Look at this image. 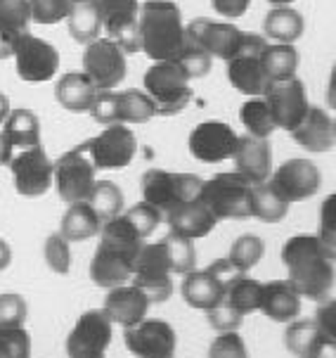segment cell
<instances>
[{
  "label": "cell",
  "instance_id": "cell-43",
  "mask_svg": "<svg viewBox=\"0 0 336 358\" xmlns=\"http://www.w3.org/2000/svg\"><path fill=\"white\" fill-rule=\"evenodd\" d=\"M43 257H45V264L50 266V271L59 273V275H66L71 268L69 240H66L62 233H52L50 238L45 240V245H43Z\"/></svg>",
  "mask_w": 336,
  "mask_h": 358
},
{
  "label": "cell",
  "instance_id": "cell-18",
  "mask_svg": "<svg viewBox=\"0 0 336 358\" xmlns=\"http://www.w3.org/2000/svg\"><path fill=\"white\" fill-rule=\"evenodd\" d=\"M126 347L138 358H170L178 347L175 330L166 320L143 318L138 325L126 327Z\"/></svg>",
  "mask_w": 336,
  "mask_h": 358
},
{
  "label": "cell",
  "instance_id": "cell-17",
  "mask_svg": "<svg viewBox=\"0 0 336 358\" xmlns=\"http://www.w3.org/2000/svg\"><path fill=\"white\" fill-rule=\"evenodd\" d=\"M112 327L114 323L102 308L85 311L66 337V354L69 358H102L112 342Z\"/></svg>",
  "mask_w": 336,
  "mask_h": 358
},
{
  "label": "cell",
  "instance_id": "cell-36",
  "mask_svg": "<svg viewBox=\"0 0 336 358\" xmlns=\"http://www.w3.org/2000/svg\"><path fill=\"white\" fill-rule=\"evenodd\" d=\"M85 202L93 206V211L100 216V221L105 223L124 211V192H121V187L112 183V180H95L93 190H90Z\"/></svg>",
  "mask_w": 336,
  "mask_h": 358
},
{
  "label": "cell",
  "instance_id": "cell-31",
  "mask_svg": "<svg viewBox=\"0 0 336 358\" xmlns=\"http://www.w3.org/2000/svg\"><path fill=\"white\" fill-rule=\"evenodd\" d=\"M303 17L301 12H296L289 5H282V8H272L263 20V31L270 41H277V43H294L303 36Z\"/></svg>",
  "mask_w": 336,
  "mask_h": 358
},
{
  "label": "cell",
  "instance_id": "cell-62",
  "mask_svg": "<svg viewBox=\"0 0 336 358\" xmlns=\"http://www.w3.org/2000/svg\"><path fill=\"white\" fill-rule=\"evenodd\" d=\"M170 358H173V356H170Z\"/></svg>",
  "mask_w": 336,
  "mask_h": 358
},
{
  "label": "cell",
  "instance_id": "cell-56",
  "mask_svg": "<svg viewBox=\"0 0 336 358\" xmlns=\"http://www.w3.org/2000/svg\"><path fill=\"white\" fill-rule=\"evenodd\" d=\"M10 261H12V250H10V245H8L5 240H0V271L8 268Z\"/></svg>",
  "mask_w": 336,
  "mask_h": 358
},
{
  "label": "cell",
  "instance_id": "cell-58",
  "mask_svg": "<svg viewBox=\"0 0 336 358\" xmlns=\"http://www.w3.org/2000/svg\"><path fill=\"white\" fill-rule=\"evenodd\" d=\"M8 114H10V98L5 93H0V124L8 119Z\"/></svg>",
  "mask_w": 336,
  "mask_h": 358
},
{
  "label": "cell",
  "instance_id": "cell-5",
  "mask_svg": "<svg viewBox=\"0 0 336 358\" xmlns=\"http://www.w3.org/2000/svg\"><path fill=\"white\" fill-rule=\"evenodd\" d=\"M204 180L194 173H170L163 169H149L143 176V202L161 211V216L170 214L175 206L192 202L199 197Z\"/></svg>",
  "mask_w": 336,
  "mask_h": 358
},
{
  "label": "cell",
  "instance_id": "cell-39",
  "mask_svg": "<svg viewBox=\"0 0 336 358\" xmlns=\"http://www.w3.org/2000/svg\"><path fill=\"white\" fill-rule=\"evenodd\" d=\"M161 242H163V247H166L170 271L180 273V275H185V273L194 271V266H197V250H194L192 240L168 233Z\"/></svg>",
  "mask_w": 336,
  "mask_h": 358
},
{
  "label": "cell",
  "instance_id": "cell-1",
  "mask_svg": "<svg viewBox=\"0 0 336 358\" xmlns=\"http://www.w3.org/2000/svg\"><path fill=\"white\" fill-rule=\"evenodd\" d=\"M145 238L126 221L124 214L109 218L100 228V245L90 261V278L97 287H119L133 278L136 259L143 250Z\"/></svg>",
  "mask_w": 336,
  "mask_h": 358
},
{
  "label": "cell",
  "instance_id": "cell-8",
  "mask_svg": "<svg viewBox=\"0 0 336 358\" xmlns=\"http://www.w3.org/2000/svg\"><path fill=\"white\" fill-rule=\"evenodd\" d=\"M170 264L163 242L154 245H143L136 268H133V285L145 292L149 304H163L170 294H173V280H170Z\"/></svg>",
  "mask_w": 336,
  "mask_h": 358
},
{
  "label": "cell",
  "instance_id": "cell-9",
  "mask_svg": "<svg viewBox=\"0 0 336 358\" xmlns=\"http://www.w3.org/2000/svg\"><path fill=\"white\" fill-rule=\"evenodd\" d=\"M126 52L112 38H100L85 43L83 74L95 83L97 90H114L126 78Z\"/></svg>",
  "mask_w": 336,
  "mask_h": 358
},
{
  "label": "cell",
  "instance_id": "cell-51",
  "mask_svg": "<svg viewBox=\"0 0 336 358\" xmlns=\"http://www.w3.org/2000/svg\"><path fill=\"white\" fill-rule=\"evenodd\" d=\"M242 318H244V315L240 311H235L232 306H228L225 301L211 306L209 311H206V320H209V325L213 327V330H218V332L237 330V327L242 325Z\"/></svg>",
  "mask_w": 336,
  "mask_h": 358
},
{
  "label": "cell",
  "instance_id": "cell-20",
  "mask_svg": "<svg viewBox=\"0 0 336 358\" xmlns=\"http://www.w3.org/2000/svg\"><path fill=\"white\" fill-rule=\"evenodd\" d=\"M320 169L310 159H289L270 173V185L275 192L282 195L289 204L313 197L320 190Z\"/></svg>",
  "mask_w": 336,
  "mask_h": 358
},
{
  "label": "cell",
  "instance_id": "cell-38",
  "mask_svg": "<svg viewBox=\"0 0 336 358\" xmlns=\"http://www.w3.org/2000/svg\"><path fill=\"white\" fill-rule=\"evenodd\" d=\"M240 119H242L247 133L258 136V138H270L275 133V129H277L272 117H270V109H268L263 98H251V100L244 102L242 109H240Z\"/></svg>",
  "mask_w": 336,
  "mask_h": 358
},
{
  "label": "cell",
  "instance_id": "cell-45",
  "mask_svg": "<svg viewBox=\"0 0 336 358\" xmlns=\"http://www.w3.org/2000/svg\"><path fill=\"white\" fill-rule=\"evenodd\" d=\"M317 240L322 242L329 257L336 261V192H332L320 206V235H317Z\"/></svg>",
  "mask_w": 336,
  "mask_h": 358
},
{
  "label": "cell",
  "instance_id": "cell-46",
  "mask_svg": "<svg viewBox=\"0 0 336 358\" xmlns=\"http://www.w3.org/2000/svg\"><path fill=\"white\" fill-rule=\"evenodd\" d=\"M124 216H126V221L138 230L140 238H149V235L156 230L159 223L163 221L161 211L154 209V206L147 204V202H140L136 206H131Z\"/></svg>",
  "mask_w": 336,
  "mask_h": 358
},
{
  "label": "cell",
  "instance_id": "cell-4",
  "mask_svg": "<svg viewBox=\"0 0 336 358\" xmlns=\"http://www.w3.org/2000/svg\"><path fill=\"white\" fill-rule=\"evenodd\" d=\"M145 93L161 117H175L192 100V88L185 71L175 62H154L145 71Z\"/></svg>",
  "mask_w": 336,
  "mask_h": 358
},
{
  "label": "cell",
  "instance_id": "cell-21",
  "mask_svg": "<svg viewBox=\"0 0 336 358\" xmlns=\"http://www.w3.org/2000/svg\"><path fill=\"white\" fill-rule=\"evenodd\" d=\"M284 347L298 358H336V339L315 320H291L284 332Z\"/></svg>",
  "mask_w": 336,
  "mask_h": 358
},
{
  "label": "cell",
  "instance_id": "cell-22",
  "mask_svg": "<svg viewBox=\"0 0 336 358\" xmlns=\"http://www.w3.org/2000/svg\"><path fill=\"white\" fill-rule=\"evenodd\" d=\"M232 159H235L237 173L244 176L251 185L265 183L272 173V148L268 138L251 136V133L240 136Z\"/></svg>",
  "mask_w": 336,
  "mask_h": 358
},
{
  "label": "cell",
  "instance_id": "cell-23",
  "mask_svg": "<svg viewBox=\"0 0 336 358\" xmlns=\"http://www.w3.org/2000/svg\"><path fill=\"white\" fill-rule=\"evenodd\" d=\"M149 299L145 296V292L136 285H119L112 287L105 299V311L109 315L114 325L121 327H133L147 315Z\"/></svg>",
  "mask_w": 336,
  "mask_h": 358
},
{
  "label": "cell",
  "instance_id": "cell-2",
  "mask_svg": "<svg viewBox=\"0 0 336 358\" xmlns=\"http://www.w3.org/2000/svg\"><path fill=\"white\" fill-rule=\"evenodd\" d=\"M282 264L289 273L286 280L298 296L325 301L332 292L336 280L334 259L315 235H294L286 240L282 247Z\"/></svg>",
  "mask_w": 336,
  "mask_h": 358
},
{
  "label": "cell",
  "instance_id": "cell-48",
  "mask_svg": "<svg viewBox=\"0 0 336 358\" xmlns=\"http://www.w3.org/2000/svg\"><path fill=\"white\" fill-rule=\"evenodd\" d=\"M90 117L102 126L121 124L119 121V93L114 90H97L93 105H90Z\"/></svg>",
  "mask_w": 336,
  "mask_h": 358
},
{
  "label": "cell",
  "instance_id": "cell-13",
  "mask_svg": "<svg viewBox=\"0 0 336 358\" xmlns=\"http://www.w3.org/2000/svg\"><path fill=\"white\" fill-rule=\"evenodd\" d=\"M12 178L22 197H41L52 185L54 164L43 150V145H34L27 150H15L10 157Z\"/></svg>",
  "mask_w": 336,
  "mask_h": 358
},
{
  "label": "cell",
  "instance_id": "cell-44",
  "mask_svg": "<svg viewBox=\"0 0 336 358\" xmlns=\"http://www.w3.org/2000/svg\"><path fill=\"white\" fill-rule=\"evenodd\" d=\"M29 22H31L29 0H0V27L24 34L29 31Z\"/></svg>",
  "mask_w": 336,
  "mask_h": 358
},
{
  "label": "cell",
  "instance_id": "cell-47",
  "mask_svg": "<svg viewBox=\"0 0 336 358\" xmlns=\"http://www.w3.org/2000/svg\"><path fill=\"white\" fill-rule=\"evenodd\" d=\"M71 0H29V8H31V22L43 24V27H50L66 20L69 15Z\"/></svg>",
  "mask_w": 336,
  "mask_h": 358
},
{
  "label": "cell",
  "instance_id": "cell-53",
  "mask_svg": "<svg viewBox=\"0 0 336 358\" xmlns=\"http://www.w3.org/2000/svg\"><path fill=\"white\" fill-rule=\"evenodd\" d=\"M211 3L218 15L228 17V20H237V17H242L249 10L251 0H211Z\"/></svg>",
  "mask_w": 336,
  "mask_h": 358
},
{
  "label": "cell",
  "instance_id": "cell-11",
  "mask_svg": "<svg viewBox=\"0 0 336 358\" xmlns=\"http://www.w3.org/2000/svg\"><path fill=\"white\" fill-rule=\"evenodd\" d=\"M12 57H15V66H17L20 78L27 83H31V86L43 83V81H50V78H54V74L59 71L57 48L29 31H24L20 36Z\"/></svg>",
  "mask_w": 336,
  "mask_h": 358
},
{
  "label": "cell",
  "instance_id": "cell-33",
  "mask_svg": "<svg viewBox=\"0 0 336 358\" xmlns=\"http://www.w3.org/2000/svg\"><path fill=\"white\" fill-rule=\"evenodd\" d=\"M289 211V202L275 192V187L268 183H258L251 187L249 197V214L256 216L263 223H279Z\"/></svg>",
  "mask_w": 336,
  "mask_h": 358
},
{
  "label": "cell",
  "instance_id": "cell-50",
  "mask_svg": "<svg viewBox=\"0 0 336 358\" xmlns=\"http://www.w3.org/2000/svg\"><path fill=\"white\" fill-rule=\"evenodd\" d=\"M209 358H249L247 347H244V339L237 335V330L223 332L213 339L209 347Z\"/></svg>",
  "mask_w": 336,
  "mask_h": 358
},
{
  "label": "cell",
  "instance_id": "cell-41",
  "mask_svg": "<svg viewBox=\"0 0 336 358\" xmlns=\"http://www.w3.org/2000/svg\"><path fill=\"white\" fill-rule=\"evenodd\" d=\"M173 62L178 64L180 69L187 74L189 81H192V78H201V76H206V74H209L213 57H211V55L206 52L201 45L192 43V41L187 38V45L182 48V52L178 55V57L173 59Z\"/></svg>",
  "mask_w": 336,
  "mask_h": 358
},
{
  "label": "cell",
  "instance_id": "cell-32",
  "mask_svg": "<svg viewBox=\"0 0 336 358\" xmlns=\"http://www.w3.org/2000/svg\"><path fill=\"white\" fill-rule=\"evenodd\" d=\"M66 22H69V34L76 43H90L100 36L102 24L95 0H71Z\"/></svg>",
  "mask_w": 336,
  "mask_h": 358
},
{
  "label": "cell",
  "instance_id": "cell-3",
  "mask_svg": "<svg viewBox=\"0 0 336 358\" xmlns=\"http://www.w3.org/2000/svg\"><path fill=\"white\" fill-rule=\"evenodd\" d=\"M140 50L152 62H173L187 45L180 8L173 0H147L138 15Z\"/></svg>",
  "mask_w": 336,
  "mask_h": 358
},
{
  "label": "cell",
  "instance_id": "cell-25",
  "mask_svg": "<svg viewBox=\"0 0 336 358\" xmlns=\"http://www.w3.org/2000/svg\"><path fill=\"white\" fill-rule=\"evenodd\" d=\"M294 141L308 152H327L336 145L334 119L327 117L325 109L310 107L305 117L298 121V126L291 131Z\"/></svg>",
  "mask_w": 336,
  "mask_h": 358
},
{
  "label": "cell",
  "instance_id": "cell-29",
  "mask_svg": "<svg viewBox=\"0 0 336 358\" xmlns=\"http://www.w3.org/2000/svg\"><path fill=\"white\" fill-rule=\"evenodd\" d=\"M3 124V136L10 143L12 152L41 145V124L31 109H10Z\"/></svg>",
  "mask_w": 336,
  "mask_h": 358
},
{
  "label": "cell",
  "instance_id": "cell-27",
  "mask_svg": "<svg viewBox=\"0 0 336 358\" xmlns=\"http://www.w3.org/2000/svg\"><path fill=\"white\" fill-rule=\"evenodd\" d=\"M180 292H182V299L187 301V306L199 308V311H209L211 306L223 301L225 285L218 280L209 268H204V271L194 268L185 273Z\"/></svg>",
  "mask_w": 336,
  "mask_h": 358
},
{
  "label": "cell",
  "instance_id": "cell-24",
  "mask_svg": "<svg viewBox=\"0 0 336 358\" xmlns=\"http://www.w3.org/2000/svg\"><path fill=\"white\" fill-rule=\"evenodd\" d=\"M163 218H166L170 233L180 235V238H187V240L206 238L218 223V218L211 214L209 206L201 202L199 197L192 199V202L175 206V209Z\"/></svg>",
  "mask_w": 336,
  "mask_h": 358
},
{
  "label": "cell",
  "instance_id": "cell-35",
  "mask_svg": "<svg viewBox=\"0 0 336 358\" xmlns=\"http://www.w3.org/2000/svg\"><path fill=\"white\" fill-rule=\"evenodd\" d=\"M263 71L265 76L275 81V78H286V76H296L298 69V52L294 43H268L265 50L261 55Z\"/></svg>",
  "mask_w": 336,
  "mask_h": 358
},
{
  "label": "cell",
  "instance_id": "cell-10",
  "mask_svg": "<svg viewBox=\"0 0 336 358\" xmlns=\"http://www.w3.org/2000/svg\"><path fill=\"white\" fill-rule=\"evenodd\" d=\"M268 109H270V117L277 129L294 131L298 121L305 117V112L310 109L308 95L298 76H286V78H275L268 83L265 93H263Z\"/></svg>",
  "mask_w": 336,
  "mask_h": 358
},
{
  "label": "cell",
  "instance_id": "cell-40",
  "mask_svg": "<svg viewBox=\"0 0 336 358\" xmlns=\"http://www.w3.org/2000/svg\"><path fill=\"white\" fill-rule=\"evenodd\" d=\"M263 252H265V245H263V240L258 235H242V238H237L232 242L228 259L232 261L235 268L247 273L263 259Z\"/></svg>",
  "mask_w": 336,
  "mask_h": 358
},
{
  "label": "cell",
  "instance_id": "cell-49",
  "mask_svg": "<svg viewBox=\"0 0 336 358\" xmlns=\"http://www.w3.org/2000/svg\"><path fill=\"white\" fill-rule=\"evenodd\" d=\"M31 356V337L29 332L20 330L0 332V358H29Z\"/></svg>",
  "mask_w": 336,
  "mask_h": 358
},
{
  "label": "cell",
  "instance_id": "cell-52",
  "mask_svg": "<svg viewBox=\"0 0 336 358\" xmlns=\"http://www.w3.org/2000/svg\"><path fill=\"white\" fill-rule=\"evenodd\" d=\"M315 323L327 332L329 337L336 339V299H325V304L317 308Z\"/></svg>",
  "mask_w": 336,
  "mask_h": 358
},
{
  "label": "cell",
  "instance_id": "cell-6",
  "mask_svg": "<svg viewBox=\"0 0 336 358\" xmlns=\"http://www.w3.org/2000/svg\"><path fill=\"white\" fill-rule=\"evenodd\" d=\"M251 183L240 173H218L211 180H204L199 199L209 206L218 221L223 218H249V197Z\"/></svg>",
  "mask_w": 336,
  "mask_h": 358
},
{
  "label": "cell",
  "instance_id": "cell-19",
  "mask_svg": "<svg viewBox=\"0 0 336 358\" xmlns=\"http://www.w3.org/2000/svg\"><path fill=\"white\" fill-rule=\"evenodd\" d=\"M240 136L223 121H204L189 133V152L194 159L206 164L225 162L235 155Z\"/></svg>",
  "mask_w": 336,
  "mask_h": 358
},
{
  "label": "cell",
  "instance_id": "cell-37",
  "mask_svg": "<svg viewBox=\"0 0 336 358\" xmlns=\"http://www.w3.org/2000/svg\"><path fill=\"white\" fill-rule=\"evenodd\" d=\"M156 117V107L145 90H124L119 93V121L121 124H147Z\"/></svg>",
  "mask_w": 336,
  "mask_h": 358
},
{
  "label": "cell",
  "instance_id": "cell-15",
  "mask_svg": "<svg viewBox=\"0 0 336 358\" xmlns=\"http://www.w3.org/2000/svg\"><path fill=\"white\" fill-rule=\"evenodd\" d=\"M90 159H93L97 171H109V169H124L133 162L138 150V141L133 131L126 124L107 126L100 136L85 141Z\"/></svg>",
  "mask_w": 336,
  "mask_h": 358
},
{
  "label": "cell",
  "instance_id": "cell-30",
  "mask_svg": "<svg viewBox=\"0 0 336 358\" xmlns=\"http://www.w3.org/2000/svg\"><path fill=\"white\" fill-rule=\"evenodd\" d=\"M100 228H102V221L93 211V206L88 202H74V204H69L66 214L62 216L59 233L69 242H83V240H90V238H95V235H100Z\"/></svg>",
  "mask_w": 336,
  "mask_h": 358
},
{
  "label": "cell",
  "instance_id": "cell-59",
  "mask_svg": "<svg viewBox=\"0 0 336 358\" xmlns=\"http://www.w3.org/2000/svg\"><path fill=\"white\" fill-rule=\"evenodd\" d=\"M270 5H275V8H282V5H291L294 0H268Z\"/></svg>",
  "mask_w": 336,
  "mask_h": 358
},
{
  "label": "cell",
  "instance_id": "cell-14",
  "mask_svg": "<svg viewBox=\"0 0 336 358\" xmlns=\"http://www.w3.org/2000/svg\"><path fill=\"white\" fill-rule=\"evenodd\" d=\"M185 31L192 43L201 45L211 57H218V59H223V62H230L232 57L240 55L249 36L247 31L237 29L235 24L216 22V20H209V17L192 20L185 27Z\"/></svg>",
  "mask_w": 336,
  "mask_h": 358
},
{
  "label": "cell",
  "instance_id": "cell-57",
  "mask_svg": "<svg viewBox=\"0 0 336 358\" xmlns=\"http://www.w3.org/2000/svg\"><path fill=\"white\" fill-rule=\"evenodd\" d=\"M10 157H12V148H10V143L5 141L3 131H0V166L10 164Z\"/></svg>",
  "mask_w": 336,
  "mask_h": 358
},
{
  "label": "cell",
  "instance_id": "cell-7",
  "mask_svg": "<svg viewBox=\"0 0 336 358\" xmlns=\"http://www.w3.org/2000/svg\"><path fill=\"white\" fill-rule=\"evenodd\" d=\"M95 164L90 159L85 145L69 150L54 162L52 169V183L57 185L59 197L66 204L85 202L95 185Z\"/></svg>",
  "mask_w": 336,
  "mask_h": 358
},
{
  "label": "cell",
  "instance_id": "cell-54",
  "mask_svg": "<svg viewBox=\"0 0 336 358\" xmlns=\"http://www.w3.org/2000/svg\"><path fill=\"white\" fill-rule=\"evenodd\" d=\"M20 36L22 34L12 31V29H8V27H0V59L12 57V55H15V48H17Z\"/></svg>",
  "mask_w": 336,
  "mask_h": 358
},
{
  "label": "cell",
  "instance_id": "cell-12",
  "mask_svg": "<svg viewBox=\"0 0 336 358\" xmlns=\"http://www.w3.org/2000/svg\"><path fill=\"white\" fill-rule=\"evenodd\" d=\"M265 45L268 41L263 36L249 34L240 55L228 62V81L232 83V88H237L240 93L249 95V98H263L268 83H270L261 62V55L265 50Z\"/></svg>",
  "mask_w": 336,
  "mask_h": 358
},
{
  "label": "cell",
  "instance_id": "cell-34",
  "mask_svg": "<svg viewBox=\"0 0 336 358\" xmlns=\"http://www.w3.org/2000/svg\"><path fill=\"white\" fill-rule=\"evenodd\" d=\"M261 292H263V282L254 280V278H247V273H242L232 282H228L223 301L235 308V311H240L242 315H247L251 311H258Z\"/></svg>",
  "mask_w": 336,
  "mask_h": 358
},
{
  "label": "cell",
  "instance_id": "cell-55",
  "mask_svg": "<svg viewBox=\"0 0 336 358\" xmlns=\"http://www.w3.org/2000/svg\"><path fill=\"white\" fill-rule=\"evenodd\" d=\"M327 105L336 109V66L332 71V76H329V86H327Z\"/></svg>",
  "mask_w": 336,
  "mask_h": 358
},
{
  "label": "cell",
  "instance_id": "cell-16",
  "mask_svg": "<svg viewBox=\"0 0 336 358\" xmlns=\"http://www.w3.org/2000/svg\"><path fill=\"white\" fill-rule=\"evenodd\" d=\"M100 24L107 31V38L126 55H133L140 50V34H138V15L140 3L138 0H95Z\"/></svg>",
  "mask_w": 336,
  "mask_h": 358
},
{
  "label": "cell",
  "instance_id": "cell-42",
  "mask_svg": "<svg viewBox=\"0 0 336 358\" xmlns=\"http://www.w3.org/2000/svg\"><path fill=\"white\" fill-rule=\"evenodd\" d=\"M29 306L20 294H0V332L20 330L27 323Z\"/></svg>",
  "mask_w": 336,
  "mask_h": 358
},
{
  "label": "cell",
  "instance_id": "cell-61",
  "mask_svg": "<svg viewBox=\"0 0 336 358\" xmlns=\"http://www.w3.org/2000/svg\"><path fill=\"white\" fill-rule=\"evenodd\" d=\"M102 358H105V356H102Z\"/></svg>",
  "mask_w": 336,
  "mask_h": 358
},
{
  "label": "cell",
  "instance_id": "cell-26",
  "mask_svg": "<svg viewBox=\"0 0 336 358\" xmlns=\"http://www.w3.org/2000/svg\"><path fill=\"white\" fill-rule=\"evenodd\" d=\"M258 311H263L275 323H291L301 313V296L289 285V280H270L263 285Z\"/></svg>",
  "mask_w": 336,
  "mask_h": 358
},
{
  "label": "cell",
  "instance_id": "cell-28",
  "mask_svg": "<svg viewBox=\"0 0 336 358\" xmlns=\"http://www.w3.org/2000/svg\"><path fill=\"white\" fill-rule=\"evenodd\" d=\"M97 95L95 83L83 71H69L54 83V98L69 112H88Z\"/></svg>",
  "mask_w": 336,
  "mask_h": 358
},
{
  "label": "cell",
  "instance_id": "cell-60",
  "mask_svg": "<svg viewBox=\"0 0 336 358\" xmlns=\"http://www.w3.org/2000/svg\"><path fill=\"white\" fill-rule=\"evenodd\" d=\"M334 133H336V121H334Z\"/></svg>",
  "mask_w": 336,
  "mask_h": 358
}]
</instances>
